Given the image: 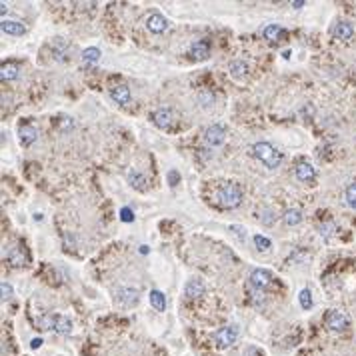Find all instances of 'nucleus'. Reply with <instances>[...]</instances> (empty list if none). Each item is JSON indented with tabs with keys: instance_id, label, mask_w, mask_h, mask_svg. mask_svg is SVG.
<instances>
[{
	"instance_id": "obj_26",
	"label": "nucleus",
	"mask_w": 356,
	"mask_h": 356,
	"mask_svg": "<svg viewBox=\"0 0 356 356\" xmlns=\"http://www.w3.org/2000/svg\"><path fill=\"white\" fill-rule=\"evenodd\" d=\"M344 200H346V204H348L350 208H354L356 210V182L346 188V192H344Z\"/></svg>"
},
{
	"instance_id": "obj_19",
	"label": "nucleus",
	"mask_w": 356,
	"mask_h": 356,
	"mask_svg": "<svg viewBox=\"0 0 356 356\" xmlns=\"http://www.w3.org/2000/svg\"><path fill=\"white\" fill-rule=\"evenodd\" d=\"M8 260L12 262V266H24L26 264V252L20 248V246H12L10 250H8Z\"/></svg>"
},
{
	"instance_id": "obj_11",
	"label": "nucleus",
	"mask_w": 356,
	"mask_h": 356,
	"mask_svg": "<svg viewBox=\"0 0 356 356\" xmlns=\"http://www.w3.org/2000/svg\"><path fill=\"white\" fill-rule=\"evenodd\" d=\"M332 34H334L336 38H340V40H350V38L354 36V28H352V24H350V22L340 20V22H336V24H334Z\"/></svg>"
},
{
	"instance_id": "obj_27",
	"label": "nucleus",
	"mask_w": 356,
	"mask_h": 356,
	"mask_svg": "<svg viewBox=\"0 0 356 356\" xmlns=\"http://www.w3.org/2000/svg\"><path fill=\"white\" fill-rule=\"evenodd\" d=\"M298 300H300V306H302L304 310L312 308V296H310V290H308V288H302V290H300Z\"/></svg>"
},
{
	"instance_id": "obj_25",
	"label": "nucleus",
	"mask_w": 356,
	"mask_h": 356,
	"mask_svg": "<svg viewBox=\"0 0 356 356\" xmlns=\"http://www.w3.org/2000/svg\"><path fill=\"white\" fill-rule=\"evenodd\" d=\"M230 72H232L234 76H244V74L248 72V64H246L244 60H234V62L230 64Z\"/></svg>"
},
{
	"instance_id": "obj_3",
	"label": "nucleus",
	"mask_w": 356,
	"mask_h": 356,
	"mask_svg": "<svg viewBox=\"0 0 356 356\" xmlns=\"http://www.w3.org/2000/svg\"><path fill=\"white\" fill-rule=\"evenodd\" d=\"M216 202L222 208H236L242 202V190L238 184H224L216 192Z\"/></svg>"
},
{
	"instance_id": "obj_10",
	"label": "nucleus",
	"mask_w": 356,
	"mask_h": 356,
	"mask_svg": "<svg viewBox=\"0 0 356 356\" xmlns=\"http://www.w3.org/2000/svg\"><path fill=\"white\" fill-rule=\"evenodd\" d=\"M146 28L150 30V32H156V34H160V32H164L166 28H168V20L162 16V14H150L148 18H146Z\"/></svg>"
},
{
	"instance_id": "obj_18",
	"label": "nucleus",
	"mask_w": 356,
	"mask_h": 356,
	"mask_svg": "<svg viewBox=\"0 0 356 356\" xmlns=\"http://www.w3.org/2000/svg\"><path fill=\"white\" fill-rule=\"evenodd\" d=\"M18 136H20V144H22V146H28V144H32V142L36 140L38 132H36L34 126H22L20 132H18Z\"/></svg>"
},
{
	"instance_id": "obj_1",
	"label": "nucleus",
	"mask_w": 356,
	"mask_h": 356,
	"mask_svg": "<svg viewBox=\"0 0 356 356\" xmlns=\"http://www.w3.org/2000/svg\"><path fill=\"white\" fill-rule=\"evenodd\" d=\"M252 154L268 168H276L282 162V154L278 152L270 142H256L252 146Z\"/></svg>"
},
{
	"instance_id": "obj_17",
	"label": "nucleus",
	"mask_w": 356,
	"mask_h": 356,
	"mask_svg": "<svg viewBox=\"0 0 356 356\" xmlns=\"http://www.w3.org/2000/svg\"><path fill=\"white\" fill-rule=\"evenodd\" d=\"M2 30L6 32V34H14V36H20V34H24V24L22 22H18V20H2Z\"/></svg>"
},
{
	"instance_id": "obj_32",
	"label": "nucleus",
	"mask_w": 356,
	"mask_h": 356,
	"mask_svg": "<svg viewBox=\"0 0 356 356\" xmlns=\"http://www.w3.org/2000/svg\"><path fill=\"white\" fill-rule=\"evenodd\" d=\"M166 178H168V184H170V186H176V184H178V178H180V176H178V172H176V170H170Z\"/></svg>"
},
{
	"instance_id": "obj_24",
	"label": "nucleus",
	"mask_w": 356,
	"mask_h": 356,
	"mask_svg": "<svg viewBox=\"0 0 356 356\" xmlns=\"http://www.w3.org/2000/svg\"><path fill=\"white\" fill-rule=\"evenodd\" d=\"M98 60H100V50L98 48H86V50H82V62L94 64Z\"/></svg>"
},
{
	"instance_id": "obj_12",
	"label": "nucleus",
	"mask_w": 356,
	"mask_h": 356,
	"mask_svg": "<svg viewBox=\"0 0 356 356\" xmlns=\"http://www.w3.org/2000/svg\"><path fill=\"white\" fill-rule=\"evenodd\" d=\"M110 96H112V100L118 102V104H128L130 102V88L126 84H114L110 88Z\"/></svg>"
},
{
	"instance_id": "obj_28",
	"label": "nucleus",
	"mask_w": 356,
	"mask_h": 356,
	"mask_svg": "<svg viewBox=\"0 0 356 356\" xmlns=\"http://www.w3.org/2000/svg\"><path fill=\"white\" fill-rule=\"evenodd\" d=\"M334 230H336L334 222H324V224H320V234H322V238H330V236L334 234Z\"/></svg>"
},
{
	"instance_id": "obj_7",
	"label": "nucleus",
	"mask_w": 356,
	"mask_h": 356,
	"mask_svg": "<svg viewBox=\"0 0 356 356\" xmlns=\"http://www.w3.org/2000/svg\"><path fill=\"white\" fill-rule=\"evenodd\" d=\"M270 280H272V274L268 270H264V268H256V270L250 272V284L255 288H258V290H264L270 284Z\"/></svg>"
},
{
	"instance_id": "obj_33",
	"label": "nucleus",
	"mask_w": 356,
	"mask_h": 356,
	"mask_svg": "<svg viewBox=\"0 0 356 356\" xmlns=\"http://www.w3.org/2000/svg\"><path fill=\"white\" fill-rule=\"evenodd\" d=\"M262 222H264V224H272V222H274V214H272L270 210H266V218H262Z\"/></svg>"
},
{
	"instance_id": "obj_20",
	"label": "nucleus",
	"mask_w": 356,
	"mask_h": 356,
	"mask_svg": "<svg viewBox=\"0 0 356 356\" xmlns=\"http://www.w3.org/2000/svg\"><path fill=\"white\" fill-rule=\"evenodd\" d=\"M262 34H264V38H266V40L276 42V40L280 38V34H282V28H280L278 24H268V26H264V28H262Z\"/></svg>"
},
{
	"instance_id": "obj_4",
	"label": "nucleus",
	"mask_w": 356,
	"mask_h": 356,
	"mask_svg": "<svg viewBox=\"0 0 356 356\" xmlns=\"http://www.w3.org/2000/svg\"><path fill=\"white\" fill-rule=\"evenodd\" d=\"M236 338H238V328H236V326H222V328L212 336V342H214L216 348L224 350V348L232 346V344L236 342Z\"/></svg>"
},
{
	"instance_id": "obj_31",
	"label": "nucleus",
	"mask_w": 356,
	"mask_h": 356,
	"mask_svg": "<svg viewBox=\"0 0 356 356\" xmlns=\"http://www.w3.org/2000/svg\"><path fill=\"white\" fill-rule=\"evenodd\" d=\"M0 288H2V298H4V300L12 298V286H10L8 282H2V284H0Z\"/></svg>"
},
{
	"instance_id": "obj_6",
	"label": "nucleus",
	"mask_w": 356,
	"mask_h": 356,
	"mask_svg": "<svg viewBox=\"0 0 356 356\" xmlns=\"http://www.w3.org/2000/svg\"><path fill=\"white\" fill-rule=\"evenodd\" d=\"M224 136H226L224 128H222L220 124H214V126L206 128V132H204V142L214 148V146H220V144L224 142Z\"/></svg>"
},
{
	"instance_id": "obj_35",
	"label": "nucleus",
	"mask_w": 356,
	"mask_h": 356,
	"mask_svg": "<svg viewBox=\"0 0 356 356\" xmlns=\"http://www.w3.org/2000/svg\"><path fill=\"white\" fill-rule=\"evenodd\" d=\"M292 6H294V8H302V6H304V2H302V0H298V2H292Z\"/></svg>"
},
{
	"instance_id": "obj_21",
	"label": "nucleus",
	"mask_w": 356,
	"mask_h": 356,
	"mask_svg": "<svg viewBox=\"0 0 356 356\" xmlns=\"http://www.w3.org/2000/svg\"><path fill=\"white\" fill-rule=\"evenodd\" d=\"M284 222L288 224V226H296V224H300L302 222V212L300 210H296V208H288L286 212H284Z\"/></svg>"
},
{
	"instance_id": "obj_8",
	"label": "nucleus",
	"mask_w": 356,
	"mask_h": 356,
	"mask_svg": "<svg viewBox=\"0 0 356 356\" xmlns=\"http://www.w3.org/2000/svg\"><path fill=\"white\" fill-rule=\"evenodd\" d=\"M294 174H296V178H298L300 182H308V180H312V178L316 176V168H314L310 162L300 160V162L294 164Z\"/></svg>"
},
{
	"instance_id": "obj_36",
	"label": "nucleus",
	"mask_w": 356,
	"mask_h": 356,
	"mask_svg": "<svg viewBox=\"0 0 356 356\" xmlns=\"http://www.w3.org/2000/svg\"><path fill=\"white\" fill-rule=\"evenodd\" d=\"M6 10H8V6H6V2H2V4H0V12L6 14Z\"/></svg>"
},
{
	"instance_id": "obj_14",
	"label": "nucleus",
	"mask_w": 356,
	"mask_h": 356,
	"mask_svg": "<svg viewBox=\"0 0 356 356\" xmlns=\"http://www.w3.org/2000/svg\"><path fill=\"white\" fill-rule=\"evenodd\" d=\"M118 302L124 306H134L138 302V292L134 288H120L118 290Z\"/></svg>"
},
{
	"instance_id": "obj_15",
	"label": "nucleus",
	"mask_w": 356,
	"mask_h": 356,
	"mask_svg": "<svg viewBox=\"0 0 356 356\" xmlns=\"http://www.w3.org/2000/svg\"><path fill=\"white\" fill-rule=\"evenodd\" d=\"M190 54H192V58H196V60H204V58L210 56V44H208L206 40H196V42L190 46Z\"/></svg>"
},
{
	"instance_id": "obj_22",
	"label": "nucleus",
	"mask_w": 356,
	"mask_h": 356,
	"mask_svg": "<svg viewBox=\"0 0 356 356\" xmlns=\"http://www.w3.org/2000/svg\"><path fill=\"white\" fill-rule=\"evenodd\" d=\"M150 304H152V308H156L158 312H162V310L166 308V298H164V294H162L160 290H152V292H150Z\"/></svg>"
},
{
	"instance_id": "obj_34",
	"label": "nucleus",
	"mask_w": 356,
	"mask_h": 356,
	"mask_svg": "<svg viewBox=\"0 0 356 356\" xmlns=\"http://www.w3.org/2000/svg\"><path fill=\"white\" fill-rule=\"evenodd\" d=\"M40 344H42V338H34V340L30 342V346H32V348H38Z\"/></svg>"
},
{
	"instance_id": "obj_23",
	"label": "nucleus",
	"mask_w": 356,
	"mask_h": 356,
	"mask_svg": "<svg viewBox=\"0 0 356 356\" xmlns=\"http://www.w3.org/2000/svg\"><path fill=\"white\" fill-rule=\"evenodd\" d=\"M0 76H2V80H14L16 76H18V66L16 64H2V68H0Z\"/></svg>"
},
{
	"instance_id": "obj_5",
	"label": "nucleus",
	"mask_w": 356,
	"mask_h": 356,
	"mask_svg": "<svg viewBox=\"0 0 356 356\" xmlns=\"http://www.w3.org/2000/svg\"><path fill=\"white\" fill-rule=\"evenodd\" d=\"M326 328H330L332 332H342L344 328H348V318L338 310H330L326 314Z\"/></svg>"
},
{
	"instance_id": "obj_30",
	"label": "nucleus",
	"mask_w": 356,
	"mask_h": 356,
	"mask_svg": "<svg viewBox=\"0 0 356 356\" xmlns=\"http://www.w3.org/2000/svg\"><path fill=\"white\" fill-rule=\"evenodd\" d=\"M132 218H134V214H132L130 208H120V220L122 222H132Z\"/></svg>"
},
{
	"instance_id": "obj_13",
	"label": "nucleus",
	"mask_w": 356,
	"mask_h": 356,
	"mask_svg": "<svg viewBox=\"0 0 356 356\" xmlns=\"http://www.w3.org/2000/svg\"><path fill=\"white\" fill-rule=\"evenodd\" d=\"M184 294H186L188 298H198V296H202L204 294V282L202 280H198V278L188 280V282H186V286H184Z\"/></svg>"
},
{
	"instance_id": "obj_2",
	"label": "nucleus",
	"mask_w": 356,
	"mask_h": 356,
	"mask_svg": "<svg viewBox=\"0 0 356 356\" xmlns=\"http://www.w3.org/2000/svg\"><path fill=\"white\" fill-rule=\"evenodd\" d=\"M38 322L44 330H52V332H58V334H64V336H68L72 332V322L66 316H60V314H44V316L38 318Z\"/></svg>"
},
{
	"instance_id": "obj_29",
	"label": "nucleus",
	"mask_w": 356,
	"mask_h": 356,
	"mask_svg": "<svg viewBox=\"0 0 356 356\" xmlns=\"http://www.w3.org/2000/svg\"><path fill=\"white\" fill-rule=\"evenodd\" d=\"M255 244H256V248H258V250H262V252L270 248V240H268L266 236H260V234H256L255 236Z\"/></svg>"
},
{
	"instance_id": "obj_16",
	"label": "nucleus",
	"mask_w": 356,
	"mask_h": 356,
	"mask_svg": "<svg viewBox=\"0 0 356 356\" xmlns=\"http://www.w3.org/2000/svg\"><path fill=\"white\" fill-rule=\"evenodd\" d=\"M128 184L132 186V188H138V190H146L148 186V180H146V176L144 174H140V172H136V170H130L128 172Z\"/></svg>"
},
{
	"instance_id": "obj_9",
	"label": "nucleus",
	"mask_w": 356,
	"mask_h": 356,
	"mask_svg": "<svg viewBox=\"0 0 356 356\" xmlns=\"http://www.w3.org/2000/svg\"><path fill=\"white\" fill-rule=\"evenodd\" d=\"M152 122L158 128H170L172 126V112L168 108H158L152 112Z\"/></svg>"
}]
</instances>
